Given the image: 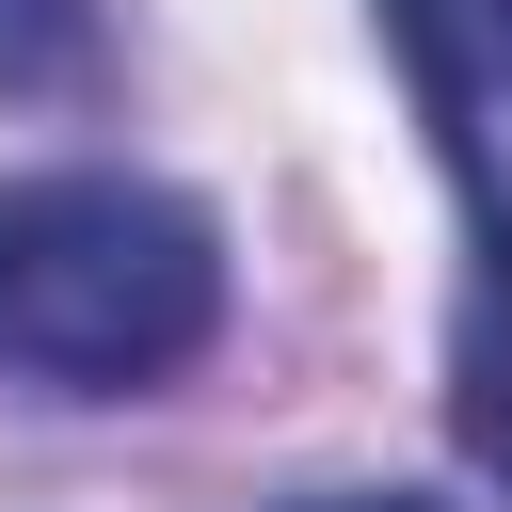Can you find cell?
Masks as SVG:
<instances>
[{
  "instance_id": "cell-3",
  "label": "cell",
  "mask_w": 512,
  "mask_h": 512,
  "mask_svg": "<svg viewBox=\"0 0 512 512\" xmlns=\"http://www.w3.org/2000/svg\"><path fill=\"white\" fill-rule=\"evenodd\" d=\"M0 96H96V0H0Z\"/></svg>"
},
{
  "instance_id": "cell-4",
  "label": "cell",
  "mask_w": 512,
  "mask_h": 512,
  "mask_svg": "<svg viewBox=\"0 0 512 512\" xmlns=\"http://www.w3.org/2000/svg\"><path fill=\"white\" fill-rule=\"evenodd\" d=\"M288 512H448V496H288Z\"/></svg>"
},
{
  "instance_id": "cell-1",
  "label": "cell",
  "mask_w": 512,
  "mask_h": 512,
  "mask_svg": "<svg viewBox=\"0 0 512 512\" xmlns=\"http://www.w3.org/2000/svg\"><path fill=\"white\" fill-rule=\"evenodd\" d=\"M224 336V224L160 176L48 160L0 176V384L32 400H144Z\"/></svg>"
},
{
  "instance_id": "cell-2",
  "label": "cell",
  "mask_w": 512,
  "mask_h": 512,
  "mask_svg": "<svg viewBox=\"0 0 512 512\" xmlns=\"http://www.w3.org/2000/svg\"><path fill=\"white\" fill-rule=\"evenodd\" d=\"M384 48L432 112L464 192V304H448V432L512 496V0H384Z\"/></svg>"
}]
</instances>
